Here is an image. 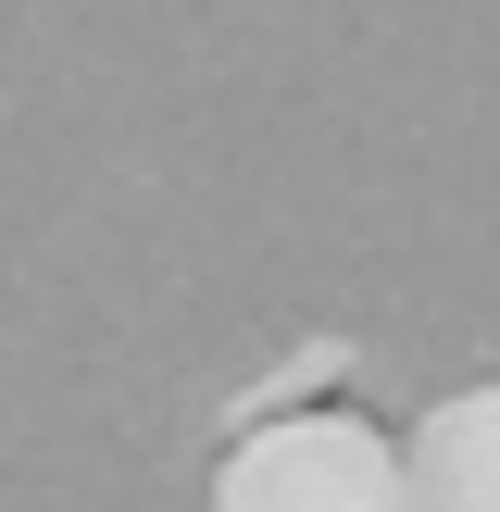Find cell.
<instances>
[{
    "instance_id": "cell-2",
    "label": "cell",
    "mask_w": 500,
    "mask_h": 512,
    "mask_svg": "<svg viewBox=\"0 0 500 512\" xmlns=\"http://www.w3.org/2000/svg\"><path fill=\"white\" fill-rule=\"evenodd\" d=\"M400 450H413V512H500V388H450Z\"/></svg>"
},
{
    "instance_id": "cell-1",
    "label": "cell",
    "mask_w": 500,
    "mask_h": 512,
    "mask_svg": "<svg viewBox=\"0 0 500 512\" xmlns=\"http://www.w3.org/2000/svg\"><path fill=\"white\" fill-rule=\"evenodd\" d=\"M213 512H413V450L338 400H250L213 450Z\"/></svg>"
}]
</instances>
